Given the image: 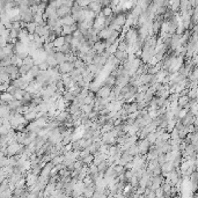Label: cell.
Listing matches in <instances>:
<instances>
[{"label": "cell", "mask_w": 198, "mask_h": 198, "mask_svg": "<svg viewBox=\"0 0 198 198\" xmlns=\"http://www.w3.org/2000/svg\"><path fill=\"white\" fill-rule=\"evenodd\" d=\"M111 92H112V88H110L108 86H102L100 88L99 92L96 93V98H99V99H107V98L110 96Z\"/></svg>", "instance_id": "obj_1"}, {"label": "cell", "mask_w": 198, "mask_h": 198, "mask_svg": "<svg viewBox=\"0 0 198 198\" xmlns=\"http://www.w3.org/2000/svg\"><path fill=\"white\" fill-rule=\"evenodd\" d=\"M58 67H59V72H60L62 74L71 73V72L75 69V67H74V64H73V63H69V62H66V63H64V64L59 65Z\"/></svg>", "instance_id": "obj_2"}, {"label": "cell", "mask_w": 198, "mask_h": 198, "mask_svg": "<svg viewBox=\"0 0 198 198\" xmlns=\"http://www.w3.org/2000/svg\"><path fill=\"white\" fill-rule=\"evenodd\" d=\"M88 8H89L91 10H93L96 15H99L100 13L102 12V9H103V6H102L101 1L93 0V1H91V3H89V6H88Z\"/></svg>", "instance_id": "obj_3"}, {"label": "cell", "mask_w": 198, "mask_h": 198, "mask_svg": "<svg viewBox=\"0 0 198 198\" xmlns=\"http://www.w3.org/2000/svg\"><path fill=\"white\" fill-rule=\"evenodd\" d=\"M126 20H127V15L125 14V12H123V13H119V14L115 15L114 23H116V24H119V26L124 27V26L126 24Z\"/></svg>", "instance_id": "obj_4"}, {"label": "cell", "mask_w": 198, "mask_h": 198, "mask_svg": "<svg viewBox=\"0 0 198 198\" xmlns=\"http://www.w3.org/2000/svg\"><path fill=\"white\" fill-rule=\"evenodd\" d=\"M112 33H114L112 29H110V28H104L103 30H101L99 34H98V36H99V38L101 41H107V39H109V38L111 37Z\"/></svg>", "instance_id": "obj_5"}, {"label": "cell", "mask_w": 198, "mask_h": 198, "mask_svg": "<svg viewBox=\"0 0 198 198\" xmlns=\"http://www.w3.org/2000/svg\"><path fill=\"white\" fill-rule=\"evenodd\" d=\"M107 49V45H105V42L104 41H99L98 43H95L94 45V50L96 51L98 55H102Z\"/></svg>", "instance_id": "obj_6"}, {"label": "cell", "mask_w": 198, "mask_h": 198, "mask_svg": "<svg viewBox=\"0 0 198 198\" xmlns=\"http://www.w3.org/2000/svg\"><path fill=\"white\" fill-rule=\"evenodd\" d=\"M75 23H77V21H75V19H74L72 15H69V16H65V17L62 19V24H63V27H64V26H73V24H75Z\"/></svg>", "instance_id": "obj_7"}, {"label": "cell", "mask_w": 198, "mask_h": 198, "mask_svg": "<svg viewBox=\"0 0 198 198\" xmlns=\"http://www.w3.org/2000/svg\"><path fill=\"white\" fill-rule=\"evenodd\" d=\"M55 58H56V60H57L58 65H62V64L66 63V55H65V53H63V52H56Z\"/></svg>", "instance_id": "obj_8"}, {"label": "cell", "mask_w": 198, "mask_h": 198, "mask_svg": "<svg viewBox=\"0 0 198 198\" xmlns=\"http://www.w3.org/2000/svg\"><path fill=\"white\" fill-rule=\"evenodd\" d=\"M66 44V42H65V37H63V36H59V37H57L56 38V41L53 42V46H55V49H59V48H62L63 45H65Z\"/></svg>", "instance_id": "obj_9"}, {"label": "cell", "mask_w": 198, "mask_h": 198, "mask_svg": "<svg viewBox=\"0 0 198 198\" xmlns=\"http://www.w3.org/2000/svg\"><path fill=\"white\" fill-rule=\"evenodd\" d=\"M12 65H14V66H17L19 69L23 65V59H21L17 55H14L13 57H12Z\"/></svg>", "instance_id": "obj_10"}, {"label": "cell", "mask_w": 198, "mask_h": 198, "mask_svg": "<svg viewBox=\"0 0 198 198\" xmlns=\"http://www.w3.org/2000/svg\"><path fill=\"white\" fill-rule=\"evenodd\" d=\"M37 27H38V24H37L36 22H29V23L26 24V29L28 30L29 34H35Z\"/></svg>", "instance_id": "obj_11"}, {"label": "cell", "mask_w": 198, "mask_h": 198, "mask_svg": "<svg viewBox=\"0 0 198 198\" xmlns=\"http://www.w3.org/2000/svg\"><path fill=\"white\" fill-rule=\"evenodd\" d=\"M189 102H190V99H189V96H188V95L180 96V99H179V105H180L181 108H184V107H186Z\"/></svg>", "instance_id": "obj_12"}, {"label": "cell", "mask_w": 198, "mask_h": 198, "mask_svg": "<svg viewBox=\"0 0 198 198\" xmlns=\"http://www.w3.org/2000/svg\"><path fill=\"white\" fill-rule=\"evenodd\" d=\"M146 140L151 144V145H154L155 143H156V140H158V136H156V132H151L150 134H148V137L146 138Z\"/></svg>", "instance_id": "obj_13"}, {"label": "cell", "mask_w": 198, "mask_h": 198, "mask_svg": "<svg viewBox=\"0 0 198 198\" xmlns=\"http://www.w3.org/2000/svg\"><path fill=\"white\" fill-rule=\"evenodd\" d=\"M1 101H3V102H7V103H9V102H12V101H14V96L12 95V94H9V93H2L1 94Z\"/></svg>", "instance_id": "obj_14"}, {"label": "cell", "mask_w": 198, "mask_h": 198, "mask_svg": "<svg viewBox=\"0 0 198 198\" xmlns=\"http://www.w3.org/2000/svg\"><path fill=\"white\" fill-rule=\"evenodd\" d=\"M129 44L124 41V39H122V41H119V44H118V50L119 51H123V52H126L127 51V49H129Z\"/></svg>", "instance_id": "obj_15"}, {"label": "cell", "mask_w": 198, "mask_h": 198, "mask_svg": "<svg viewBox=\"0 0 198 198\" xmlns=\"http://www.w3.org/2000/svg\"><path fill=\"white\" fill-rule=\"evenodd\" d=\"M30 70H31V67H29V66H27V65H22V66L19 69V73H20L21 77H23V75L28 74V73L30 72Z\"/></svg>", "instance_id": "obj_16"}, {"label": "cell", "mask_w": 198, "mask_h": 198, "mask_svg": "<svg viewBox=\"0 0 198 198\" xmlns=\"http://www.w3.org/2000/svg\"><path fill=\"white\" fill-rule=\"evenodd\" d=\"M63 98L66 100V101H69V102H73V101L75 100V95H74L73 93H71V92L66 91V92L63 94Z\"/></svg>", "instance_id": "obj_17"}, {"label": "cell", "mask_w": 198, "mask_h": 198, "mask_svg": "<svg viewBox=\"0 0 198 198\" xmlns=\"http://www.w3.org/2000/svg\"><path fill=\"white\" fill-rule=\"evenodd\" d=\"M23 65H27V66H29V67H33V66H35L34 58H33L31 56H28L27 58H24V59H23Z\"/></svg>", "instance_id": "obj_18"}, {"label": "cell", "mask_w": 198, "mask_h": 198, "mask_svg": "<svg viewBox=\"0 0 198 198\" xmlns=\"http://www.w3.org/2000/svg\"><path fill=\"white\" fill-rule=\"evenodd\" d=\"M94 159H95V155L94 154H89L88 156H86L85 159H82V161H84V163L86 166H91L94 162Z\"/></svg>", "instance_id": "obj_19"}, {"label": "cell", "mask_w": 198, "mask_h": 198, "mask_svg": "<svg viewBox=\"0 0 198 198\" xmlns=\"http://www.w3.org/2000/svg\"><path fill=\"white\" fill-rule=\"evenodd\" d=\"M30 73L33 74V77L36 79L39 74H41V70H39V67H38V65H35V66H33L31 67V70H30Z\"/></svg>", "instance_id": "obj_20"}, {"label": "cell", "mask_w": 198, "mask_h": 198, "mask_svg": "<svg viewBox=\"0 0 198 198\" xmlns=\"http://www.w3.org/2000/svg\"><path fill=\"white\" fill-rule=\"evenodd\" d=\"M86 66H87V65L85 64V62L81 60V59H79V58H78V59L75 60V63H74V67H75V69H79V70H81V69H84V67H86Z\"/></svg>", "instance_id": "obj_21"}, {"label": "cell", "mask_w": 198, "mask_h": 198, "mask_svg": "<svg viewBox=\"0 0 198 198\" xmlns=\"http://www.w3.org/2000/svg\"><path fill=\"white\" fill-rule=\"evenodd\" d=\"M38 67H39V70H41V71H43V72H45V71H49V70H50V66L48 65V63H46V62H43L42 64H39V65H38Z\"/></svg>", "instance_id": "obj_22"}, {"label": "cell", "mask_w": 198, "mask_h": 198, "mask_svg": "<svg viewBox=\"0 0 198 198\" xmlns=\"http://www.w3.org/2000/svg\"><path fill=\"white\" fill-rule=\"evenodd\" d=\"M91 153H89V151L88 150H82L81 152H80V159L82 160V159H85L86 156H88Z\"/></svg>", "instance_id": "obj_23"}, {"label": "cell", "mask_w": 198, "mask_h": 198, "mask_svg": "<svg viewBox=\"0 0 198 198\" xmlns=\"http://www.w3.org/2000/svg\"><path fill=\"white\" fill-rule=\"evenodd\" d=\"M73 35H69V36H65V42L67 43V44H71L72 43V41H73Z\"/></svg>", "instance_id": "obj_24"}]
</instances>
